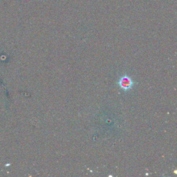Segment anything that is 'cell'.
I'll list each match as a JSON object with an SVG mask.
<instances>
[{
    "mask_svg": "<svg viewBox=\"0 0 177 177\" xmlns=\"http://www.w3.org/2000/svg\"><path fill=\"white\" fill-rule=\"evenodd\" d=\"M134 82L129 76L125 75L119 79L118 82V85L122 90L125 91H128L132 89L134 85Z\"/></svg>",
    "mask_w": 177,
    "mask_h": 177,
    "instance_id": "1",
    "label": "cell"
}]
</instances>
